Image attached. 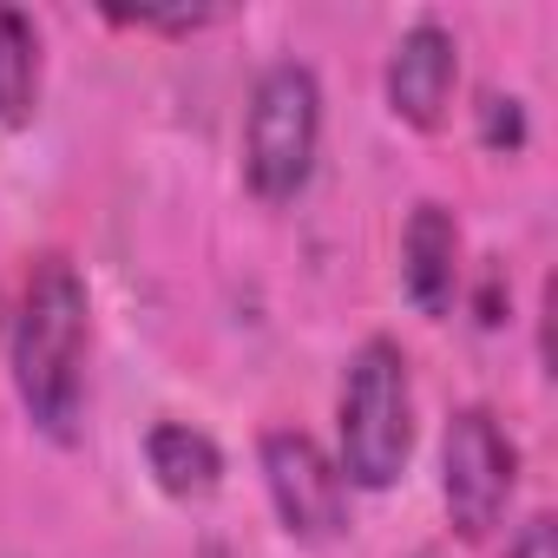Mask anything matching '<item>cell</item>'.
Instances as JSON below:
<instances>
[{
    "mask_svg": "<svg viewBox=\"0 0 558 558\" xmlns=\"http://www.w3.org/2000/svg\"><path fill=\"white\" fill-rule=\"evenodd\" d=\"M14 395L47 440L80 434L86 401V283L66 256L34 263L14 316Z\"/></svg>",
    "mask_w": 558,
    "mask_h": 558,
    "instance_id": "1",
    "label": "cell"
},
{
    "mask_svg": "<svg viewBox=\"0 0 558 558\" xmlns=\"http://www.w3.org/2000/svg\"><path fill=\"white\" fill-rule=\"evenodd\" d=\"M342 480L362 493H381L401 480L408 453H414V381H408V355L395 342H362V355L342 375Z\"/></svg>",
    "mask_w": 558,
    "mask_h": 558,
    "instance_id": "2",
    "label": "cell"
},
{
    "mask_svg": "<svg viewBox=\"0 0 558 558\" xmlns=\"http://www.w3.org/2000/svg\"><path fill=\"white\" fill-rule=\"evenodd\" d=\"M316 145H323V86L310 66L283 60L256 80L250 119H243V178L263 204H290L310 171H316Z\"/></svg>",
    "mask_w": 558,
    "mask_h": 558,
    "instance_id": "3",
    "label": "cell"
},
{
    "mask_svg": "<svg viewBox=\"0 0 558 558\" xmlns=\"http://www.w3.org/2000/svg\"><path fill=\"white\" fill-rule=\"evenodd\" d=\"M512 473H519V453H512L506 427L486 408H460L440 440V499H447V519L460 538H486L499 525V512L512 499Z\"/></svg>",
    "mask_w": 558,
    "mask_h": 558,
    "instance_id": "4",
    "label": "cell"
},
{
    "mask_svg": "<svg viewBox=\"0 0 558 558\" xmlns=\"http://www.w3.org/2000/svg\"><path fill=\"white\" fill-rule=\"evenodd\" d=\"M263 486H269V506L290 538L329 545L349 532V480L310 434H296V427L263 434Z\"/></svg>",
    "mask_w": 558,
    "mask_h": 558,
    "instance_id": "5",
    "label": "cell"
},
{
    "mask_svg": "<svg viewBox=\"0 0 558 558\" xmlns=\"http://www.w3.org/2000/svg\"><path fill=\"white\" fill-rule=\"evenodd\" d=\"M453 80H460V47H453V34L447 27H434V21H421L414 34H401V47H395V60H388V106H395V119H408V125H440V112H447V99H453Z\"/></svg>",
    "mask_w": 558,
    "mask_h": 558,
    "instance_id": "6",
    "label": "cell"
},
{
    "mask_svg": "<svg viewBox=\"0 0 558 558\" xmlns=\"http://www.w3.org/2000/svg\"><path fill=\"white\" fill-rule=\"evenodd\" d=\"M401 290L421 316H447L460 290V223L447 204H414L401 236Z\"/></svg>",
    "mask_w": 558,
    "mask_h": 558,
    "instance_id": "7",
    "label": "cell"
},
{
    "mask_svg": "<svg viewBox=\"0 0 558 558\" xmlns=\"http://www.w3.org/2000/svg\"><path fill=\"white\" fill-rule=\"evenodd\" d=\"M145 460H151V480L171 493V499H210L217 480H223V453L210 434L184 427V421H158L145 434Z\"/></svg>",
    "mask_w": 558,
    "mask_h": 558,
    "instance_id": "8",
    "label": "cell"
},
{
    "mask_svg": "<svg viewBox=\"0 0 558 558\" xmlns=\"http://www.w3.org/2000/svg\"><path fill=\"white\" fill-rule=\"evenodd\" d=\"M40 99V34L27 14L0 8V138L21 132Z\"/></svg>",
    "mask_w": 558,
    "mask_h": 558,
    "instance_id": "9",
    "label": "cell"
},
{
    "mask_svg": "<svg viewBox=\"0 0 558 558\" xmlns=\"http://www.w3.org/2000/svg\"><path fill=\"white\" fill-rule=\"evenodd\" d=\"M106 21H119V27H145V34H197V27H210L217 14H210V8H171V14H158V8H112Z\"/></svg>",
    "mask_w": 558,
    "mask_h": 558,
    "instance_id": "10",
    "label": "cell"
},
{
    "mask_svg": "<svg viewBox=\"0 0 558 558\" xmlns=\"http://www.w3.org/2000/svg\"><path fill=\"white\" fill-rule=\"evenodd\" d=\"M480 119H486V145H493V151H499V145H506V151L525 145V112H519V99H486Z\"/></svg>",
    "mask_w": 558,
    "mask_h": 558,
    "instance_id": "11",
    "label": "cell"
},
{
    "mask_svg": "<svg viewBox=\"0 0 558 558\" xmlns=\"http://www.w3.org/2000/svg\"><path fill=\"white\" fill-rule=\"evenodd\" d=\"M506 558H558V532H551V519L538 512V519H525V532L512 538V551Z\"/></svg>",
    "mask_w": 558,
    "mask_h": 558,
    "instance_id": "12",
    "label": "cell"
}]
</instances>
